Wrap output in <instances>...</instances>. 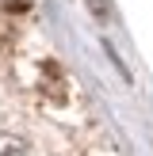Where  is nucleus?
Listing matches in <instances>:
<instances>
[{
    "mask_svg": "<svg viewBox=\"0 0 153 156\" xmlns=\"http://www.w3.org/2000/svg\"><path fill=\"white\" fill-rule=\"evenodd\" d=\"M0 156H31V152H27V145H23V141H12V137H8V145H4V152H0Z\"/></svg>",
    "mask_w": 153,
    "mask_h": 156,
    "instance_id": "obj_1",
    "label": "nucleus"
},
{
    "mask_svg": "<svg viewBox=\"0 0 153 156\" xmlns=\"http://www.w3.org/2000/svg\"><path fill=\"white\" fill-rule=\"evenodd\" d=\"M92 4V12L99 15V19H107V15H111V0H88Z\"/></svg>",
    "mask_w": 153,
    "mask_h": 156,
    "instance_id": "obj_2",
    "label": "nucleus"
}]
</instances>
